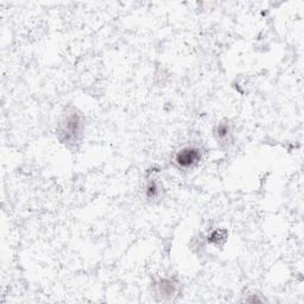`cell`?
Segmentation results:
<instances>
[{
	"label": "cell",
	"mask_w": 304,
	"mask_h": 304,
	"mask_svg": "<svg viewBox=\"0 0 304 304\" xmlns=\"http://www.w3.org/2000/svg\"><path fill=\"white\" fill-rule=\"evenodd\" d=\"M160 292H162L164 296H173V294L175 292V285L173 284V281L164 279L160 283Z\"/></svg>",
	"instance_id": "3"
},
{
	"label": "cell",
	"mask_w": 304,
	"mask_h": 304,
	"mask_svg": "<svg viewBox=\"0 0 304 304\" xmlns=\"http://www.w3.org/2000/svg\"><path fill=\"white\" fill-rule=\"evenodd\" d=\"M82 129V123H81L80 115L76 113H72L64 120L62 125V134L64 136L66 142H72V140L77 139V136L81 133Z\"/></svg>",
	"instance_id": "2"
},
{
	"label": "cell",
	"mask_w": 304,
	"mask_h": 304,
	"mask_svg": "<svg viewBox=\"0 0 304 304\" xmlns=\"http://www.w3.org/2000/svg\"><path fill=\"white\" fill-rule=\"evenodd\" d=\"M201 159V151L194 146H185L176 153L175 162L179 168H191Z\"/></svg>",
	"instance_id": "1"
},
{
	"label": "cell",
	"mask_w": 304,
	"mask_h": 304,
	"mask_svg": "<svg viewBox=\"0 0 304 304\" xmlns=\"http://www.w3.org/2000/svg\"><path fill=\"white\" fill-rule=\"evenodd\" d=\"M230 134V129L229 126L227 124H220V125L216 127V136H218V140H224L227 139Z\"/></svg>",
	"instance_id": "4"
}]
</instances>
